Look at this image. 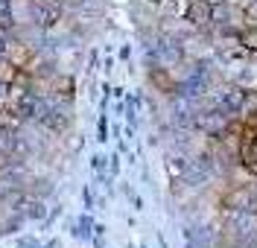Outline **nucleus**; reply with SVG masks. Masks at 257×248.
I'll use <instances>...</instances> for the list:
<instances>
[{"mask_svg": "<svg viewBox=\"0 0 257 248\" xmlns=\"http://www.w3.org/2000/svg\"><path fill=\"white\" fill-rule=\"evenodd\" d=\"M32 6V24L41 30H53L64 21V6L59 0H30Z\"/></svg>", "mask_w": 257, "mask_h": 248, "instance_id": "obj_1", "label": "nucleus"}, {"mask_svg": "<svg viewBox=\"0 0 257 248\" xmlns=\"http://www.w3.org/2000/svg\"><path fill=\"white\" fill-rule=\"evenodd\" d=\"M181 18L190 24L193 30H208L213 24V3L210 0H187Z\"/></svg>", "mask_w": 257, "mask_h": 248, "instance_id": "obj_2", "label": "nucleus"}, {"mask_svg": "<svg viewBox=\"0 0 257 248\" xmlns=\"http://www.w3.org/2000/svg\"><path fill=\"white\" fill-rule=\"evenodd\" d=\"M18 73H21V67L15 62H9L6 56H0V82L3 85H12L18 79Z\"/></svg>", "mask_w": 257, "mask_h": 248, "instance_id": "obj_3", "label": "nucleus"}, {"mask_svg": "<svg viewBox=\"0 0 257 248\" xmlns=\"http://www.w3.org/2000/svg\"><path fill=\"white\" fill-rule=\"evenodd\" d=\"M240 44H242V50L257 53V24H248V27L240 30Z\"/></svg>", "mask_w": 257, "mask_h": 248, "instance_id": "obj_4", "label": "nucleus"}, {"mask_svg": "<svg viewBox=\"0 0 257 248\" xmlns=\"http://www.w3.org/2000/svg\"><path fill=\"white\" fill-rule=\"evenodd\" d=\"M91 228H94V225H91V219H85V216H82L79 222H76V236H79V239H88V236H91Z\"/></svg>", "mask_w": 257, "mask_h": 248, "instance_id": "obj_5", "label": "nucleus"}, {"mask_svg": "<svg viewBox=\"0 0 257 248\" xmlns=\"http://www.w3.org/2000/svg\"><path fill=\"white\" fill-rule=\"evenodd\" d=\"M6 99H9V85L0 82V117H3V108H6Z\"/></svg>", "mask_w": 257, "mask_h": 248, "instance_id": "obj_6", "label": "nucleus"}, {"mask_svg": "<svg viewBox=\"0 0 257 248\" xmlns=\"http://www.w3.org/2000/svg\"><path fill=\"white\" fill-rule=\"evenodd\" d=\"M91 166H94V172H102V169H105V158H102V155H94Z\"/></svg>", "mask_w": 257, "mask_h": 248, "instance_id": "obj_7", "label": "nucleus"}, {"mask_svg": "<svg viewBox=\"0 0 257 248\" xmlns=\"http://www.w3.org/2000/svg\"><path fill=\"white\" fill-rule=\"evenodd\" d=\"M245 18H248V21H257V0H251V3L245 6Z\"/></svg>", "mask_w": 257, "mask_h": 248, "instance_id": "obj_8", "label": "nucleus"}, {"mask_svg": "<svg viewBox=\"0 0 257 248\" xmlns=\"http://www.w3.org/2000/svg\"><path fill=\"white\" fill-rule=\"evenodd\" d=\"M6 53V30H0V56Z\"/></svg>", "mask_w": 257, "mask_h": 248, "instance_id": "obj_9", "label": "nucleus"}, {"mask_svg": "<svg viewBox=\"0 0 257 248\" xmlns=\"http://www.w3.org/2000/svg\"><path fill=\"white\" fill-rule=\"evenodd\" d=\"M251 175H254V178H257V166H254V169H251Z\"/></svg>", "mask_w": 257, "mask_h": 248, "instance_id": "obj_10", "label": "nucleus"}]
</instances>
